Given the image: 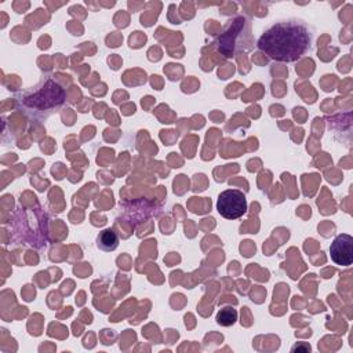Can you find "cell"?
Segmentation results:
<instances>
[{"label": "cell", "mask_w": 353, "mask_h": 353, "mask_svg": "<svg viewBox=\"0 0 353 353\" xmlns=\"http://www.w3.org/2000/svg\"><path fill=\"white\" fill-rule=\"evenodd\" d=\"M218 212L226 219H237L247 211L245 194L239 189H226L219 193L216 201Z\"/></svg>", "instance_id": "7a4b0ae2"}, {"label": "cell", "mask_w": 353, "mask_h": 353, "mask_svg": "<svg viewBox=\"0 0 353 353\" xmlns=\"http://www.w3.org/2000/svg\"><path fill=\"white\" fill-rule=\"evenodd\" d=\"M330 255L334 263L349 266L353 262V237L350 234H338L330 245Z\"/></svg>", "instance_id": "3957f363"}, {"label": "cell", "mask_w": 353, "mask_h": 353, "mask_svg": "<svg viewBox=\"0 0 353 353\" xmlns=\"http://www.w3.org/2000/svg\"><path fill=\"white\" fill-rule=\"evenodd\" d=\"M97 244L103 251H113L119 245V237L112 229H105L98 234Z\"/></svg>", "instance_id": "277c9868"}, {"label": "cell", "mask_w": 353, "mask_h": 353, "mask_svg": "<svg viewBox=\"0 0 353 353\" xmlns=\"http://www.w3.org/2000/svg\"><path fill=\"white\" fill-rule=\"evenodd\" d=\"M310 47V33L298 22H277L258 40V48L279 62H294Z\"/></svg>", "instance_id": "6da1fadb"}, {"label": "cell", "mask_w": 353, "mask_h": 353, "mask_svg": "<svg viewBox=\"0 0 353 353\" xmlns=\"http://www.w3.org/2000/svg\"><path fill=\"white\" fill-rule=\"evenodd\" d=\"M236 320H237V310L230 306H225L216 313V323L223 327L233 325Z\"/></svg>", "instance_id": "5b68a950"}]
</instances>
